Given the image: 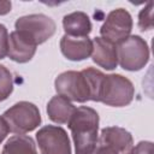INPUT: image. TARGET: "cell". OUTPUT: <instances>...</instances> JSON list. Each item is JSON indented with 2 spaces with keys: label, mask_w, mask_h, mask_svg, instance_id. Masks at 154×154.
<instances>
[{
  "label": "cell",
  "mask_w": 154,
  "mask_h": 154,
  "mask_svg": "<svg viewBox=\"0 0 154 154\" xmlns=\"http://www.w3.org/2000/svg\"><path fill=\"white\" fill-rule=\"evenodd\" d=\"M101 142H105L117 149L120 154H128L134 147L132 135L120 126H107L103 128L97 138Z\"/></svg>",
  "instance_id": "12"
},
{
  "label": "cell",
  "mask_w": 154,
  "mask_h": 154,
  "mask_svg": "<svg viewBox=\"0 0 154 154\" xmlns=\"http://www.w3.org/2000/svg\"><path fill=\"white\" fill-rule=\"evenodd\" d=\"M8 132H10L8 125H7V123L5 122V119L0 116V143L6 138V136L8 135Z\"/></svg>",
  "instance_id": "21"
},
{
  "label": "cell",
  "mask_w": 154,
  "mask_h": 154,
  "mask_svg": "<svg viewBox=\"0 0 154 154\" xmlns=\"http://www.w3.org/2000/svg\"><path fill=\"white\" fill-rule=\"evenodd\" d=\"M37 45L25 32L13 30L8 35V51L7 55L12 61L25 64L32 59L36 53Z\"/></svg>",
  "instance_id": "9"
},
{
  "label": "cell",
  "mask_w": 154,
  "mask_h": 154,
  "mask_svg": "<svg viewBox=\"0 0 154 154\" xmlns=\"http://www.w3.org/2000/svg\"><path fill=\"white\" fill-rule=\"evenodd\" d=\"M76 106L61 95L53 96L47 103L48 118L57 124H67L69 119L73 114Z\"/></svg>",
  "instance_id": "14"
},
{
  "label": "cell",
  "mask_w": 154,
  "mask_h": 154,
  "mask_svg": "<svg viewBox=\"0 0 154 154\" xmlns=\"http://www.w3.org/2000/svg\"><path fill=\"white\" fill-rule=\"evenodd\" d=\"M128 154H153V142L141 141L134 146Z\"/></svg>",
  "instance_id": "19"
},
{
  "label": "cell",
  "mask_w": 154,
  "mask_h": 154,
  "mask_svg": "<svg viewBox=\"0 0 154 154\" xmlns=\"http://www.w3.org/2000/svg\"><path fill=\"white\" fill-rule=\"evenodd\" d=\"M40 154H71L67 132L59 125H45L36 132Z\"/></svg>",
  "instance_id": "8"
},
{
  "label": "cell",
  "mask_w": 154,
  "mask_h": 154,
  "mask_svg": "<svg viewBox=\"0 0 154 154\" xmlns=\"http://www.w3.org/2000/svg\"><path fill=\"white\" fill-rule=\"evenodd\" d=\"M13 91V77L11 71L0 64V102L5 101Z\"/></svg>",
  "instance_id": "16"
},
{
  "label": "cell",
  "mask_w": 154,
  "mask_h": 154,
  "mask_svg": "<svg viewBox=\"0 0 154 154\" xmlns=\"http://www.w3.org/2000/svg\"><path fill=\"white\" fill-rule=\"evenodd\" d=\"M1 154H37V150L30 136L13 135L4 144Z\"/></svg>",
  "instance_id": "15"
},
{
  "label": "cell",
  "mask_w": 154,
  "mask_h": 154,
  "mask_svg": "<svg viewBox=\"0 0 154 154\" xmlns=\"http://www.w3.org/2000/svg\"><path fill=\"white\" fill-rule=\"evenodd\" d=\"M2 118L8 125L11 132L24 135L38 128L41 124V113L38 107L29 101H19L6 109Z\"/></svg>",
  "instance_id": "4"
},
{
  "label": "cell",
  "mask_w": 154,
  "mask_h": 154,
  "mask_svg": "<svg viewBox=\"0 0 154 154\" xmlns=\"http://www.w3.org/2000/svg\"><path fill=\"white\" fill-rule=\"evenodd\" d=\"M91 59L96 65L105 70H114L118 65L117 46L102 37H95L93 40Z\"/></svg>",
  "instance_id": "11"
},
{
  "label": "cell",
  "mask_w": 154,
  "mask_h": 154,
  "mask_svg": "<svg viewBox=\"0 0 154 154\" xmlns=\"http://www.w3.org/2000/svg\"><path fill=\"white\" fill-rule=\"evenodd\" d=\"M132 24V17L129 11L125 8H116L107 14L101 25L100 37L117 46L130 36Z\"/></svg>",
  "instance_id": "6"
},
{
  "label": "cell",
  "mask_w": 154,
  "mask_h": 154,
  "mask_svg": "<svg viewBox=\"0 0 154 154\" xmlns=\"http://www.w3.org/2000/svg\"><path fill=\"white\" fill-rule=\"evenodd\" d=\"M60 51L66 59L71 61H82L91 55L93 40L88 36L72 37L64 35L60 38Z\"/></svg>",
  "instance_id": "10"
},
{
  "label": "cell",
  "mask_w": 154,
  "mask_h": 154,
  "mask_svg": "<svg viewBox=\"0 0 154 154\" xmlns=\"http://www.w3.org/2000/svg\"><path fill=\"white\" fill-rule=\"evenodd\" d=\"M118 64L126 71H140L149 61V47L140 35H130L117 45Z\"/></svg>",
  "instance_id": "5"
},
{
  "label": "cell",
  "mask_w": 154,
  "mask_h": 154,
  "mask_svg": "<svg viewBox=\"0 0 154 154\" xmlns=\"http://www.w3.org/2000/svg\"><path fill=\"white\" fill-rule=\"evenodd\" d=\"M8 51V31L7 28L0 23V60L7 55Z\"/></svg>",
  "instance_id": "18"
},
{
  "label": "cell",
  "mask_w": 154,
  "mask_h": 154,
  "mask_svg": "<svg viewBox=\"0 0 154 154\" xmlns=\"http://www.w3.org/2000/svg\"><path fill=\"white\" fill-rule=\"evenodd\" d=\"M90 154H120V153L117 149H114L112 146L97 140L96 147L94 148V150Z\"/></svg>",
  "instance_id": "20"
},
{
  "label": "cell",
  "mask_w": 154,
  "mask_h": 154,
  "mask_svg": "<svg viewBox=\"0 0 154 154\" xmlns=\"http://www.w3.org/2000/svg\"><path fill=\"white\" fill-rule=\"evenodd\" d=\"M11 8H12L11 1L0 0V16H5V14L10 13L11 12Z\"/></svg>",
  "instance_id": "22"
},
{
  "label": "cell",
  "mask_w": 154,
  "mask_h": 154,
  "mask_svg": "<svg viewBox=\"0 0 154 154\" xmlns=\"http://www.w3.org/2000/svg\"><path fill=\"white\" fill-rule=\"evenodd\" d=\"M65 35L72 37H87L91 32V22L87 13L82 11L71 12L63 18Z\"/></svg>",
  "instance_id": "13"
},
{
  "label": "cell",
  "mask_w": 154,
  "mask_h": 154,
  "mask_svg": "<svg viewBox=\"0 0 154 154\" xmlns=\"http://www.w3.org/2000/svg\"><path fill=\"white\" fill-rule=\"evenodd\" d=\"M138 28L142 31L153 29V1H149L138 13Z\"/></svg>",
  "instance_id": "17"
},
{
  "label": "cell",
  "mask_w": 154,
  "mask_h": 154,
  "mask_svg": "<svg viewBox=\"0 0 154 154\" xmlns=\"http://www.w3.org/2000/svg\"><path fill=\"white\" fill-rule=\"evenodd\" d=\"M14 28L18 31L25 32L29 37L34 40L36 45H41L49 40L57 30L55 22L42 13H34L19 17L16 23Z\"/></svg>",
  "instance_id": "7"
},
{
  "label": "cell",
  "mask_w": 154,
  "mask_h": 154,
  "mask_svg": "<svg viewBox=\"0 0 154 154\" xmlns=\"http://www.w3.org/2000/svg\"><path fill=\"white\" fill-rule=\"evenodd\" d=\"M99 113L88 106L76 107L67 122L76 154H90L99 138Z\"/></svg>",
  "instance_id": "2"
},
{
  "label": "cell",
  "mask_w": 154,
  "mask_h": 154,
  "mask_svg": "<svg viewBox=\"0 0 154 154\" xmlns=\"http://www.w3.org/2000/svg\"><path fill=\"white\" fill-rule=\"evenodd\" d=\"M105 73L95 67H85L82 71H65L54 81L58 95L70 101L84 103L87 101L99 102V94Z\"/></svg>",
  "instance_id": "1"
},
{
  "label": "cell",
  "mask_w": 154,
  "mask_h": 154,
  "mask_svg": "<svg viewBox=\"0 0 154 154\" xmlns=\"http://www.w3.org/2000/svg\"><path fill=\"white\" fill-rule=\"evenodd\" d=\"M135 87L132 82L119 73L105 75L100 89L99 102L112 107H124L132 102Z\"/></svg>",
  "instance_id": "3"
}]
</instances>
